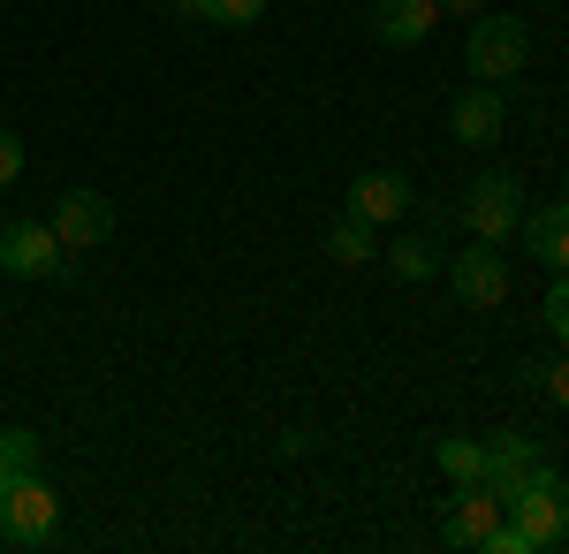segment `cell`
<instances>
[{
  "label": "cell",
  "mask_w": 569,
  "mask_h": 554,
  "mask_svg": "<svg viewBox=\"0 0 569 554\" xmlns=\"http://www.w3.org/2000/svg\"><path fill=\"white\" fill-rule=\"evenodd\" d=\"M531 61V31L517 16H471V39H463V69L479 77V85H509V77H525Z\"/></svg>",
  "instance_id": "6da1fadb"
},
{
  "label": "cell",
  "mask_w": 569,
  "mask_h": 554,
  "mask_svg": "<svg viewBox=\"0 0 569 554\" xmlns=\"http://www.w3.org/2000/svg\"><path fill=\"white\" fill-rule=\"evenodd\" d=\"M53 532H61V494L46 486V471L16 478L0 494V547H46Z\"/></svg>",
  "instance_id": "7a4b0ae2"
},
{
  "label": "cell",
  "mask_w": 569,
  "mask_h": 554,
  "mask_svg": "<svg viewBox=\"0 0 569 554\" xmlns=\"http://www.w3.org/2000/svg\"><path fill=\"white\" fill-rule=\"evenodd\" d=\"M501 516L525 532L531 547H562V540H569V478H562L555 464H539V478H531V486H525V494H517Z\"/></svg>",
  "instance_id": "3957f363"
},
{
  "label": "cell",
  "mask_w": 569,
  "mask_h": 554,
  "mask_svg": "<svg viewBox=\"0 0 569 554\" xmlns=\"http://www.w3.org/2000/svg\"><path fill=\"white\" fill-rule=\"evenodd\" d=\"M0 274L16 281H61L69 274V251L46 220H0Z\"/></svg>",
  "instance_id": "277c9868"
},
{
  "label": "cell",
  "mask_w": 569,
  "mask_h": 554,
  "mask_svg": "<svg viewBox=\"0 0 569 554\" xmlns=\"http://www.w3.org/2000/svg\"><path fill=\"white\" fill-rule=\"evenodd\" d=\"M456 220H463L479 244H509L517 220H525V190H517V175L486 168L479 182H471V198H463V214H456Z\"/></svg>",
  "instance_id": "5b68a950"
},
{
  "label": "cell",
  "mask_w": 569,
  "mask_h": 554,
  "mask_svg": "<svg viewBox=\"0 0 569 554\" xmlns=\"http://www.w3.org/2000/svg\"><path fill=\"white\" fill-rule=\"evenodd\" d=\"M539 464H547V456L531 448V433H493V441H486V494L509 510L531 478H539Z\"/></svg>",
  "instance_id": "8992f818"
},
{
  "label": "cell",
  "mask_w": 569,
  "mask_h": 554,
  "mask_svg": "<svg viewBox=\"0 0 569 554\" xmlns=\"http://www.w3.org/2000/svg\"><path fill=\"white\" fill-rule=\"evenodd\" d=\"M46 228L61 236V251H99V244L114 236V206H107L99 190H61V206H53Z\"/></svg>",
  "instance_id": "52a82bcc"
},
{
  "label": "cell",
  "mask_w": 569,
  "mask_h": 554,
  "mask_svg": "<svg viewBox=\"0 0 569 554\" xmlns=\"http://www.w3.org/2000/svg\"><path fill=\"white\" fill-rule=\"evenodd\" d=\"M448 281H456V297L471 304V311H493V304L509 297V258H501V244H471L448 266Z\"/></svg>",
  "instance_id": "ba28073f"
},
{
  "label": "cell",
  "mask_w": 569,
  "mask_h": 554,
  "mask_svg": "<svg viewBox=\"0 0 569 554\" xmlns=\"http://www.w3.org/2000/svg\"><path fill=\"white\" fill-rule=\"evenodd\" d=\"M350 214H357V220H372V228H380V220H402V214H410V175L365 168V175L350 182Z\"/></svg>",
  "instance_id": "9c48e42d"
},
{
  "label": "cell",
  "mask_w": 569,
  "mask_h": 554,
  "mask_svg": "<svg viewBox=\"0 0 569 554\" xmlns=\"http://www.w3.org/2000/svg\"><path fill=\"white\" fill-rule=\"evenodd\" d=\"M517 236H525V251L547 266V274H569V198L555 206H539V214L517 220Z\"/></svg>",
  "instance_id": "30bf717a"
},
{
  "label": "cell",
  "mask_w": 569,
  "mask_h": 554,
  "mask_svg": "<svg viewBox=\"0 0 569 554\" xmlns=\"http://www.w3.org/2000/svg\"><path fill=\"white\" fill-rule=\"evenodd\" d=\"M493 524H501V502H493L486 486H463V494L448 502V516H440V540H448V547H486Z\"/></svg>",
  "instance_id": "8fae6325"
},
{
  "label": "cell",
  "mask_w": 569,
  "mask_h": 554,
  "mask_svg": "<svg viewBox=\"0 0 569 554\" xmlns=\"http://www.w3.org/2000/svg\"><path fill=\"white\" fill-rule=\"evenodd\" d=\"M433 23H440V0H380L372 8V39L380 46H426Z\"/></svg>",
  "instance_id": "7c38bea8"
},
{
  "label": "cell",
  "mask_w": 569,
  "mask_h": 554,
  "mask_svg": "<svg viewBox=\"0 0 569 554\" xmlns=\"http://www.w3.org/2000/svg\"><path fill=\"white\" fill-rule=\"evenodd\" d=\"M501 122H509V107H501V91H493V85L463 91V99L448 107V129H456V145H493V137H501Z\"/></svg>",
  "instance_id": "4fadbf2b"
},
{
  "label": "cell",
  "mask_w": 569,
  "mask_h": 554,
  "mask_svg": "<svg viewBox=\"0 0 569 554\" xmlns=\"http://www.w3.org/2000/svg\"><path fill=\"white\" fill-rule=\"evenodd\" d=\"M327 258H335V266H372V258H380V236H372V220L342 214L335 228H327Z\"/></svg>",
  "instance_id": "5bb4252c"
},
{
  "label": "cell",
  "mask_w": 569,
  "mask_h": 554,
  "mask_svg": "<svg viewBox=\"0 0 569 554\" xmlns=\"http://www.w3.org/2000/svg\"><path fill=\"white\" fill-rule=\"evenodd\" d=\"M388 266H395V281H433V274H448L433 251V236H395L388 244Z\"/></svg>",
  "instance_id": "9a60e30c"
},
{
  "label": "cell",
  "mask_w": 569,
  "mask_h": 554,
  "mask_svg": "<svg viewBox=\"0 0 569 554\" xmlns=\"http://www.w3.org/2000/svg\"><path fill=\"white\" fill-rule=\"evenodd\" d=\"M433 464L456 478V486H486V441H463V433H448L433 448Z\"/></svg>",
  "instance_id": "2e32d148"
},
{
  "label": "cell",
  "mask_w": 569,
  "mask_h": 554,
  "mask_svg": "<svg viewBox=\"0 0 569 554\" xmlns=\"http://www.w3.org/2000/svg\"><path fill=\"white\" fill-rule=\"evenodd\" d=\"M31 471H39V433L0 426V494H8L16 478H31Z\"/></svg>",
  "instance_id": "e0dca14e"
},
{
  "label": "cell",
  "mask_w": 569,
  "mask_h": 554,
  "mask_svg": "<svg viewBox=\"0 0 569 554\" xmlns=\"http://www.w3.org/2000/svg\"><path fill=\"white\" fill-rule=\"evenodd\" d=\"M266 16V0H206V23H220V31H251Z\"/></svg>",
  "instance_id": "ac0fdd59"
},
{
  "label": "cell",
  "mask_w": 569,
  "mask_h": 554,
  "mask_svg": "<svg viewBox=\"0 0 569 554\" xmlns=\"http://www.w3.org/2000/svg\"><path fill=\"white\" fill-rule=\"evenodd\" d=\"M539 395L569 410V357H547V365H539Z\"/></svg>",
  "instance_id": "d6986e66"
},
{
  "label": "cell",
  "mask_w": 569,
  "mask_h": 554,
  "mask_svg": "<svg viewBox=\"0 0 569 554\" xmlns=\"http://www.w3.org/2000/svg\"><path fill=\"white\" fill-rule=\"evenodd\" d=\"M547 327L569 342V274H555V289H547Z\"/></svg>",
  "instance_id": "ffe728a7"
},
{
  "label": "cell",
  "mask_w": 569,
  "mask_h": 554,
  "mask_svg": "<svg viewBox=\"0 0 569 554\" xmlns=\"http://www.w3.org/2000/svg\"><path fill=\"white\" fill-rule=\"evenodd\" d=\"M16 175H23V145H16V137H8V129H0V190H8V182H16Z\"/></svg>",
  "instance_id": "44dd1931"
},
{
  "label": "cell",
  "mask_w": 569,
  "mask_h": 554,
  "mask_svg": "<svg viewBox=\"0 0 569 554\" xmlns=\"http://www.w3.org/2000/svg\"><path fill=\"white\" fill-rule=\"evenodd\" d=\"M486 0H440V16H479Z\"/></svg>",
  "instance_id": "7402d4cb"
},
{
  "label": "cell",
  "mask_w": 569,
  "mask_h": 554,
  "mask_svg": "<svg viewBox=\"0 0 569 554\" xmlns=\"http://www.w3.org/2000/svg\"><path fill=\"white\" fill-rule=\"evenodd\" d=\"M168 8H182V16H206V0H168Z\"/></svg>",
  "instance_id": "603a6c76"
}]
</instances>
